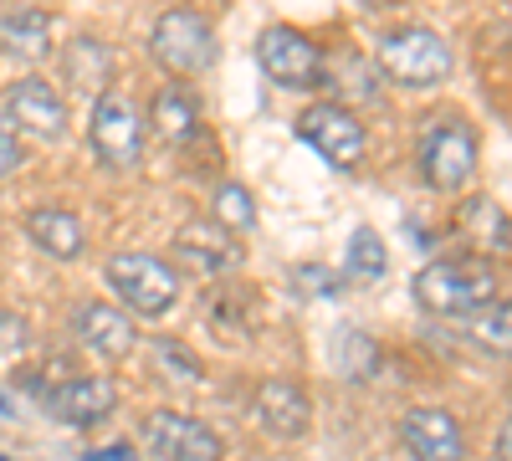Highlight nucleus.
Wrapping results in <instances>:
<instances>
[{
  "label": "nucleus",
  "mask_w": 512,
  "mask_h": 461,
  "mask_svg": "<svg viewBox=\"0 0 512 461\" xmlns=\"http://www.w3.org/2000/svg\"><path fill=\"white\" fill-rule=\"evenodd\" d=\"M62 72H67L72 88L103 98L113 72H118V52L108 47V41H98V36H72L67 47H62Z\"/></svg>",
  "instance_id": "obj_17"
},
{
  "label": "nucleus",
  "mask_w": 512,
  "mask_h": 461,
  "mask_svg": "<svg viewBox=\"0 0 512 461\" xmlns=\"http://www.w3.org/2000/svg\"><path fill=\"white\" fill-rule=\"evenodd\" d=\"M26 236L36 251H47L52 262H77L82 246H88V231H82V221L72 211H62V205H41V211L26 216Z\"/></svg>",
  "instance_id": "obj_18"
},
{
  "label": "nucleus",
  "mask_w": 512,
  "mask_h": 461,
  "mask_svg": "<svg viewBox=\"0 0 512 461\" xmlns=\"http://www.w3.org/2000/svg\"><path fill=\"white\" fill-rule=\"evenodd\" d=\"M507 400H512V385H507Z\"/></svg>",
  "instance_id": "obj_30"
},
{
  "label": "nucleus",
  "mask_w": 512,
  "mask_h": 461,
  "mask_svg": "<svg viewBox=\"0 0 512 461\" xmlns=\"http://www.w3.org/2000/svg\"><path fill=\"white\" fill-rule=\"evenodd\" d=\"M461 226H466V241H472L477 257H487V251H492V257H507V251H512V221L502 216L497 200H482L477 195L461 211Z\"/></svg>",
  "instance_id": "obj_20"
},
{
  "label": "nucleus",
  "mask_w": 512,
  "mask_h": 461,
  "mask_svg": "<svg viewBox=\"0 0 512 461\" xmlns=\"http://www.w3.org/2000/svg\"><path fill=\"white\" fill-rule=\"evenodd\" d=\"M400 446L410 461H466L461 421L441 405H415L400 415Z\"/></svg>",
  "instance_id": "obj_11"
},
{
  "label": "nucleus",
  "mask_w": 512,
  "mask_h": 461,
  "mask_svg": "<svg viewBox=\"0 0 512 461\" xmlns=\"http://www.w3.org/2000/svg\"><path fill=\"white\" fill-rule=\"evenodd\" d=\"M359 6H369V11H384V6H400V0H359Z\"/></svg>",
  "instance_id": "obj_28"
},
{
  "label": "nucleus",
  "mask_w": 512,
  "mask_h": 461,
  "mask_svg": "<svg viewBox=\"0 0 512 461\" xmlns=\"http://www.w3.org/2000/svg\"><path fill=\"white\" fill-rule=\"evenodd\" d=\"M21 159H26V149H21V139L0 123V180H11L16 170H21Z\"/></svg>",
  "instance_id": "obj_25"
},
{
  "label": "nucleus",
  "mask_w": 512,
  "mask_h": 461,
  "mask_svg": "<svg viewBox=\"0 0 512 461\" xmlns=\"http://www.w3.org/2000/svg\"><path fill=\"white\" fill-rule=\"evenodd\" d=\"M169 251H175V262L195 277H231L246 262L241 236L216 226V221H185L175 236H169Z\"/></svg>",
  "instance_id": "obj_9"
},
{
  "label": "nucleus",
  "mask_w": 512,
  "mask_h": 461,
  "mask_svg": "<svg viewBox=\"0 0 512 461\" xmlns=\"http://www.w3.org/2000/svg\"><path fill=\"white\" fill-rule=\"evenodd\" d=\"M477 164H482V144L477 129L461 118H441L420 134V175L431 190L441 195H461L466 185L477 180Z\"/></svg>",
  "instance_id": "obj_5"
},
{
  "label": "nucleus",
  "mask_w": 512,
  "mask_h": 461,
  "mask_svg": "<svg viewBox=\"0 0 512 461\" xmlns=\"http://www.w3.org/2000/svg\"><path fill=\"white\" fill-rule=\"evenodd\" d=\"M374 67H379L384 82H395V88H441V82L456 72V57H451L441 31H431V26H395V31L379 36Z\"/></svg>",
  "instance_id": "obj_2"
},
{
  "label": "nucleus",
  "mask_w": 512,
  "mask_h": 461,
  "mask_svg": "<svg viewBox=\"0 0 512 461\" xmlns=\"http://www.w3.org/2000/svg\"><path fill=\"white\" fill-rule=\"evenodd\" d=\"M384 272H390V246L379 241V231H369V226H359L354 236H349V257H344V277L349 282H364V287H374Z\"/></svg>",
  "instance_id": "obj_21"
},
{
  "label": "nucleus",
  "mask_w": 512,
  "mask_h": 461,
  "mask_svg": "<svg viewBox=\"0 0 512 461\" xmlns=\"http://www.w3.org/2000/svg\"><path fill=\"white\" fill-rule=\"evenodd\" d=\"M41 405L67 426H103L118 410V385L103 380V374H62V380L41 395Z\"/></svg>",
  "instance_id": "obj_12"
},
{
  "label": "nucleus",
  "mask_w": 512,
  "mask_h": 461,
  "mask_svg": "<svg viewBox=\"0 0 512 461\" xmlns=\"http://www.w3.org/2000/svg\"><path fill=\"white\" fill-rule=\"evenodd\" d=\"M0 52L16 62H41L52 52V16L47 11H6L0 16Z\"/></svg>",
  "instance_id": "obj_19"
},
{
  "label": "nucleus",
  "mask_w": 512,
  "mask_h": 461,
  "mask_svg": "<svg viewBox=\"0 0 512 461\" xmlns=\"http://www.w3.org/2000/svg\"><path fill=\"white\" fill-rule=\"evenodd\" d=\"M149 129L169 149H185L200 134V98H195V88H185L180 77L164 82V88L154 93V108H149Z\"/></svg>",
  "instance_id": "obj_16"
},
{
  "label": "nucleus",
  "mask_w": 512,
  "mask_h": 461,
  "mask_svg": "<svg viewBox=\"0 0 512 461\" xmlns=\"http://www.w3.org/2000/svg\"><path fill=\"white\" fill-rule=\"evenodd\" d=\"M472 344L487 359H512V298H492L472 318Z\"/></svg>",
  "instance_id": "obj_22"
},
{
  "label": "nucleus",
  "mask_w": 512,
  "mask_h": 461,
  "mask_svg": "<svg viewBox=\"0 0 512 461\" xmlns=\"http://www.w3.org/2000/svg\"><path fill=\"white\" fill-rule=\"evenodd\" d=\"M88 461H134V451H128V446H108V451H93Z\"/></svg>",
  "instance_id": "obj_27"
},
{
  "label": "nucleus",
  "mask_w": 512,
  "mask_h": 461,
  "mask_svg": "<svg viewBox=\"0 0 512 461\" xmlns=\"http://www.w3.org/2000/svg\"><path fill=\"white\" fill-rule=\"evenodd\" d=\"M31 344V323L21 313H0V359H16Z\"/></svg>",
  "instance_id": "obj_24"
},
{
  "label": "nucleus",
  "mask_w": 512,
  "mask_h": 461,
  "mask_svg": "<svg viewBox=\"0 0 512 461\" xmlns=\"http://www.w3.org/2000/svg\"><path fill=\"white\" fill-rule=\"evenodd\" d=\"M72 328H77L82 349L98 354V359H108V364H123L128 354L139 349V323H134V313L118 308V303H103V298L82 303L77 318H72Z\"/></svg>",
  "instance_id": "obj_13"
},
{
  "label": "nucleus",
  "mask_w": 512,
  "mask_h": 461,
  "mask_svg": "<svg viewBox=\"0 0 512 461\" xmlns=\"http://www.w3.org/2000/svg\"><path fill=\"white\" fill-rule=\"evenodd\" d=\"M88 144H93V159L103 164V170H134V164L144 159V144H149V123L128 98L103 93V98H93Z\"/></svg>",
  "instance_id": "obj_6"
},
{
  "label": "nucleus",
  "mask_w": 512,
  "mask_h": 461,
  "mask_svg": "<svg viewBox=\"0 0 512 461\" xmlns=\"http://www.w3.org/2000/svg\"><path fill=\"white\" fill-rule=\"evenodd\" d=\"M256 62H262V72L277 88H292V93L323 88V47L292 26H267L256 36Z\"/></svg>",
  "instance_id": "obj_8"
},
{
  "label": "nucleus",
  "mask_w": 512,
  "mask_h": 461,
  "mask_svg": "<svg viewBox=\"0 0 512 461\" xmlns=\"http://www.w3.org/2000/svg\"><path fill=\"white\" fill-rule=\"evenodd\" d=\"M11 415H16V410H11V405H6V400H0V421H11Z\"/></svg>",
  "instance_id": "obj_29"
},
{
  "label": "nucleus",
  "mask_w": 512,
  "mask_h": 461,
  "mask_svg": "<svg viewBox=\"0 0 512 461\" xmlns=\"http://www.w3.org/2000/svg\"><path fill=\"white\" fill-rule=\"evenodd\" d=\"M0 113H6L11 123H21L26 134H41V139L67 134V103H62V93L52 88L47 77L11 82V88L0 93Z\"/></svg>",
  "instance_id": "obj_14"
},
{
  "label": "nucleus",
  "mask_w": 512,
  "mask_h": 461,
  "mask_svg": "<svg viewBox=\"0 0 512 461\" xmlns=\"http://www.w3.org/2000/svg\"><path fill=\"white\" fill-rule=\"evenodd\" d=\"M497 267L492 257H477V251H466V257H441L431 267L415 272V303L431 313V318H477L492 298H497Z\"/></svg>",
  "instance_id": "obj_1"
},
{
  "label": "nucleus",
  "mask_w": 512,
  "mask_h": 461,
  "mask_svg": "<svg viewBox=\"0 0 512 461\" xmlns=\"http://www.w3.org/2000/svg\"><path fill=\"white\" fill-rule=\"evenodd\" d=\"M149 57L180 82L200 77L216 62V26H210V16L195 11V6H169L149 31Z\"/></svg>",
  "instance_id": "obj_3"
},
{
  "label": "nucleus",
  "mask_w": 512,
  "mask_h": 461,
  "mask_svg": "<svg viewBox=\"0 0 512 461\" xmlns=\"http://www.w3.org/2000/svg\"><path fill=\"white\" fill-rule=\"evenodd\" d=\"M251 415H256V426H262L267 436L303 441L308 426H313V400H308L303 385H292V380H262L256 385V400H251Z\"/></svg>",
  "instance_id": "obj_15"
},
{
  "label": "nucleus",
  "mask_w": 512,
  "mask_h": 461,
  "mask_svg": "<svg viewBox=\"0 0 512 461\" xmlns=\"http://www.w3.org/2000/svg\"><path fill=\"white\" fill-rule=\"evenodd\" d=\"M210 221L236 231V236L256 231V200H251V190L241 180H221L216 195H210Z\"/></svg>",
  "instance_id": "obj_23"
},
{
  "label": "nucleus",
  "mask_w": 512,
  "mask_h": 461,
  "mask_svg": "<svg viewBox=\"0 0 512 461\" xmlns=\"http://www.w3.org/2000/svg\"><path fill=\"white\" fill-rule=\"evenodd\" d=\"M144 446L159 461H221L226 456L221 436L205 421H195V415H180V410H149L144 415Z\"/></svg>",
  "instance_id": "obj_10"
},
{
  "label": "nucleus",
  "mask_w": 512,
  "mask_h": 461,
  "mask_svg": "<svg viewBox=\"0 0 512 461\" xmlns=\"http://www.w3.org/2000/svg\"><path fill=\"white\" fill-rule=\"evenodd\" d=\"M297 139H303L308 149H318V159H328L333 170H359L364 154H369V129L364 118L344 103H313L303 108V118H297Z\"/></svg>",
  "instance_id": "obj_7"
},
{
  "label": "nucleus",
  "mask_w": 512,
  "mask_h": 461,
  "mask_svg": "<svg viewBox=\"0 0 512 461\" xmlns=\"http://www.w3.org/2000/svg\"><path fill=\"white\" fill-rule=\"evenodd\" d=\"M108 287L139 318H164L180 303V272L164 257H154V251H118V257H108Z\"/></svg>",
  "instance_id": "obj_4"
},
{
  "label": "nucleus",
  "mask_w": 512,
  "mask_h": 461,
  "mask_svg": "<svg viewBox=\"0 0 512 461\" xmlns=\"http://www.w3.org/2000/svg\"><path fill=\"white\" fill-rule=\"evenodd\" d=\"M497 461H512V415H507L502 431H497Z\"/></svg>",
  "instance_id": "obj_26"
}]
</instances>
